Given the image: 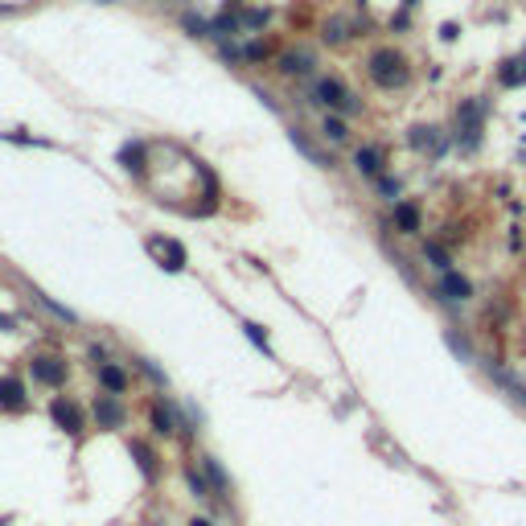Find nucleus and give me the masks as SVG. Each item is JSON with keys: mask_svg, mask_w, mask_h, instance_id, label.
Returning a JSON list of instances; mask_svg holds the SVG:
<instances>
[{"mask_svg": "<svg viewBox=\"0 0 526 526\" xmlns=\"http://www.w3.org/2000/svg\"><path fill=\"white\" fill-rule=\"evenodd\" d=\"M366 74H370V83L383 90H394L403 87L407 79H411V66H407V58L391 49V45H383V49H374L370 58H366Z\"/></svg>", "mask_w": 526, "mask_h": 526, "instance_id": "obj_1", "label": "nucleus"}, {"mask_svg": "<svg viewBox=\"0 0 526 526\" xmlns=\"http://www.w3.org/2000/svg\"><path fill=\"white\" fill-rule=\"evenodd\" d=\"M485 111H489L485 99H465V103L456 107V148H461V152H477V148H481Z\"/></svg>", "mask_w": 526, "mask_h": 526, "instance_id": "obj_2", "label": "nucleus"}, {"mask_svg": "<svg viewBox=\"0 0 526 526\" xmlns=\"http://www.w3.org/2000/svg\"><path fill=\"white\" fill-rule=\"evenodd\" d=\"M312 99L325 103V107L337 111V115H358V111H362V99H358L346 83H337V79H317V83H312Z\"/></svg>", "mask_w": 526, "mask_h": 526, "instance_id": "obj_3", "label": "nucleus"}, {"mask_svg": "<svg viewBox=\"0 0 526 526\" xmlns=\"http://www.w3.org/2000/svg\"><path fill=\"white\" fill-rule=\"evenodd\" d=\"M95 424H99L103 432H115V428H124V424H128V411H124V403H120L115 394H99V399H95Z\"/></svg>", "mask_w": 526, "mask_h": 526, "instance_id": "obj_4", "label": "nucleus"}, {"mask_svg": "<svg viewBox=\"0 0 526 526\" xmlns=\"http://www.w3.org/2000/svg\"><path fill=\"white\" fill-rule=\"evenodd\" d=\"M49 415H54V424H58L62 432H70V436H79V432H83V407H79L74 399L58 394V399L49 403Z\"/></svg>", "mask_w": 526, "mask_h": 526, "instance_id": "obj_5", "label": "nucleus"}, {"mask_svg": "<svg viewBox=\"0 0 526 526\" xmlns=\"http://www.w3.org/2000/svg\"><path fill=\"white\" fill-rule=\"evenodd\" d=\"M407 144L415 148V152H432V157H444V148H448V136L440 128H411L407 132Z\"/></svg>", "mask_w": 526, "mask_h": 526, "instance_id": "obj_6", "label": "nucleus"}, {"mask_svg": "<svg viewBox=\"0 0 526 526\" xmlns=\"http://www.w3.org/2000/svg\"><path fill=\"white\" fill-rule=\"evenodd\" d=\"M473 296V284L461 276V271H440V284H436V301H469Z\"/></svg>", "mask_w": 526, "mask_h": 526, "instance_id": "obj_7", "label": "nucleus"}, {"mask_svg": "<svg viewBox=\"0 0 526 526\" xmlns=\"http://www.w3.org/2000/svg\"><path fill=\"white\" fill-rule=\"evenodd\" d=\"M66 362L62 358H54V353H42V358H33V378L45 383V387H62L66 383Z\"/></svg>", "mask_w": 526, "mask_h": 526, "instance_id": "obj_8", "label": "nucleus"}, {"mask_svg": "<svg viewBox=\"0 0 526 526\" xmlns=\"http://www.w3.org/2000/svg\"><path fill=\"white\" fill-rule=\"evenodd\" d=\"M148 251H157V260H161V267L165 271H181L185 267V247L177 243V239H148Z\"/></svg>", "mask_w": 526, "mask_h": 526, "instance_id": "obj_9", "label": "nucleus"}, {"mask_svg": "<svg viewBox=\"0 0 526 526\" xmlns=\"http://www.w3.org/2000/svg\"><path fill=\"white\" fill-rule=\"evenodd\" d=\"M394 230L399 234H420L424 230V214L415 202H394Z\"/></svg>", "mask_w": 526, "mask_h": 526, "instance_id": "obj_10", "label": "nucleus"}, {"mask_svg": "<svg viewBox=\"0 0 526 526\" xmlns=\"http://www.w3.org/2000/svg\"><path fill=\"white\" fill-rule=\"evenodd\" d=\"M353 169L362 177H383V148H374V144L353 148Z\"/></svg>", "mask_w": 526, "mask_h": 526, "instance_id": "obj_11", "label": "nucleus"}, {"mask_svg": "<svg viewBox=\"0 0 526 526\" xmlns=\"http://www.w3.org/2000/svg\"><path fill=\"white\" fill-rule=\"evenodd\" d=\"M25 407V383L17 374H4L0 378V411H21Z\"/></svg>", "mask_w": 526, "mask_h": 526, "instance_id": "obj_12", "label": "nucleus"}, {"mask_svg": "<svg viewBox=\"0 0 526 526\" xmlns=\"http://www.w3.org/2000/svg\"><path fill=\"white\" fill-rule=\"evenodd\" d=\"M152 428H157V436H173L177 428H181V420H177V411H173L169 399H157V403H152Z\"/></svg>", "mask_w": 526, "mask_h": 526, "instance_id": "obj_13", "label": "nucleus"}, {"mask_svg": "<svg viewBox=\"0 0 526 526\" xmlns=\"http://www.w3.org/2000/svg\"><path fill=\"white\" fill-rule=\"evenodd\" d=\"M280 74H288V79H305V74H312V54H305V49H288V54H280Z\"/></svg>", "mask_w": 526, "mask_h": 526, "instance_id": "obj_14", "label": "nucleus"}, {"mask_svg": "<svg viewBox=\"0 0 526 526\" xmlns=\"http://www.w3.org/2000/svg\"><path fill=\"white\" fill-rule=\"evenodd\" d=\"M120 165H124L132 177H144V165H148V148H144L140 140H128V144L120 148Z\"/></svg>", "mask_w": 526, "mask_h": 526, "instance_id": "obj_15", "label": "nucleus"}, {"mask_svg": "<svg viewBox=\"0 0 526 526\" xmlns=\"http://www.w3.org/2000/svg\"><path fill=\"white\" fill-rule=\"evenodd\" d=\"M99 383H103V391L107 394H124L128 391V374H124L120 366H111V362L99 366Z\"/></svg>", "mask_w": 526, "mask_h": 526, "instance_id": "obj_16", "label": "nucleus"}, {"mask_svg": "<svg viewBox=\"0 0 526 526\" xmlns=\"http://www.w3.org/2000/svg\"><path fill=\"white\" fill-rule=\"evenodd\" d=\"M497 83H502V87H523L526 83V58H510V62H502Z\"/></svg>", "mask_w": 526, "mask_h": 526, "instance_id": "obj_17", "label": "nucleus"}, {"mask_svg": "<svg viewBox=\"0 0 526 526\" xmlns=\"http://www.w3.org/2000/svg\"><path fill=\"white\" fill-rule=\"evenodd\" d=\"M202 469H206V477H210V489H214V497H226L230 493V477L222 473V465L214 456H202Z\"/></svg>", "mask_w": 526, "mask_h": 526, "instance_id": "obj_18", "label": "nucleus"}, {"mask_svg": "<svg viewBox=\"0 0 526 526\" xmlns=\"http://www.w3.org/2000/svg\"><path fill=\"white\" fill-rule=\"evenodd\" d=\"M321 136L333 140V144H346V140H350V128H346V120H342L337 111H325V120H321Z\"/></svg>", "mask_w": 526, "mask_h": 526, "instance_id": "obj_19", "label": "nucleus"}, {"mask_svg": "<svg viewBox=\"0 0 526 526\" xmlns=\"http://www.w3.org/2000/svg\"><path fill=\"white\" fill-rule=\"evenodd\" d=\"M288 136H292V144H296V148L305 152V157L312 161V165H321V169H333V161H325V157H321V148H317V144H312V140H308V136H305L301 128H292Z\"/></svg>", "mask_w": 526, "mask_h": 526, "instance_id": "obj_20", "label": "nucleus"}, {"mask_svg": "<svg viewBox=\"0 0 526 526\" xmlns=\"http://www.w3.org/2000/svg\"><path fill=\"white\" fill-rule=\"evenodd\" d=\"M132 456H136V465H140V473H144V477H157V452H152L148 444L132 440Z\"/></svg>", "mask_w": 526, "mask_h": 526, "instance_id": "obj_21", "label": "nucleus"}, {"mask_svg": "<svg viewBox=\"0 0 526 526\" xmlns=\"http://www.w3.org/2000/svg\"><path fill=\"white\" fill-rule=\"evenodd\" d=\"M239 21H243V33H255V29H263V25L271 21V13H267V8H243Z\"/></svg>", "mask_w": 526, "mask_h": 526, "instance_id": "obj_22", "label": "nucleus"}, {"mask_svg": "<svg viewBox=\"0 0 526 526\" xmlns=\"http://www.w3.org/2000/svg\"><path fill=\"white\" fill-rule=\"evenodd\" d=\"M33 296H38V305H42L45 312H54V317H58V321H66V325H74V321H79V317H74V312H70V308H66V305H58V301H54V296H45V292H33Z\"/></svg>", "mask_w": 526, "mask_h": 526, "instance_id": "obj_23", "label": "nucleus"}, {"mask_svg": "<svg viewBox=\"0 0 526 526\" xmlns=\"http://www.w3.org/2000/svg\"><path fill=\"white\" fill-rule=\"evenodd\" d=\"M424 260L432 263L436 271H448V267H452V260H448V251H444L440 243H424Z\"/></svg>", "mask_w": 526, "mask_h": 526, "instance_id": "obj_24", "label": "nucleus"}, {"mask_svg": "<svg viewBox=\"0 0 526 526\" xmlns=\"http://www.w3.org/2000/svg\"><path fill=\"white\" fill-rule=\"evenodd\" d=\"M329 45H342L346 38H350V25L346 21H325V33H321Z\"/></svg>", "mask_w": 526, "mask_h": 526, "instance_id": "obj_25", "label": "nucleus"}, {"mask_svg": "<svg viewBox=\"0 0 526 526\" xmlns=\"http://www.w3.org/2000/svg\"><path fill=\"white\" fill-rule=\"evenodd\" d=\"M243 333H247V342H251V346H260V350L267 353V329H263V325L247 321V325H243Z\"/></svg>", "mask_w": 526, "mask_h": 526, "instance_id": "obj_26", "label": "nucleus"}, {"mask_svg": "<svg viewBox=\"0 0 526 526\" xmlns=\"http://www.w3.org/2000/svg\"><path fill=\"white\" fill-rule=\"evenodd\" d=\"M267 54H271V42H260V38H255V42H247V49H243V58H247V62H263Z\"/></svg>", "mask_w": 526, "mask_h": 526, "instance_id": "obj_27", "label": "nucleus"}, {"mask_svg": "<svg viewBox=\"0 0 526 526\" xmlns=\"http://www.w3.org/2000/svg\"><path fill=\"white\" fill-rule=\"evenodd\" d=\"M185 477H189V489H193V493H198V497H214V489H210V481H206V477H202V473H198V469H189V473H185Z\"/></svg>", "mask_w": 526, "mask_h": 526, "instance_id": "obj_28", "label": "nucleus"}, {"mask_svg": "<svg viewBox=\"0 0 526 526\" xmlns=\"http://www.w3.org/2000/svg\"><path fill=\"white\" fill-rule=\"evenodd\" d=\"M185 29H189L193 38H214V29H210V21H202V17H193V13L185 17Z\"/></svg>", "mask_w": 526, "mask_h": 526, "instance_id": "obj_29", "label": "nucleus"}, {"mask_svg": "<svg viewBox=\"0 0 526 526\" xmlns=\"http://www.w3.org/2000/svg\"><path fill=\"white\" fill-rule=\"evenodd\" d=\"M136 366H140V370H144V374H148L157 387H165V370H161L157 362H148V358H136Z\"/></svg>", "mask_w": 526, "mask_h": 526, "instance_id": "obj_30", "label": "nucleus"}, {"mask_svg": "<svg viewBox=\"0 0 526 526\" xmlns=\"http://www.w3.org/2000/svg\"><path fill=\"white\" fill-rule=\"evenodd\" d=\"M374 185H378V193H383V198H391V202L399 198V177L383 173V177H374Z\"/></svg>", "mask_w": 526, "mask_h": 526, "instance_id": "obj_31", "label": "nucleus"}, {"mask_svg": "<svg viewBox=\"0 0 526 526\" xmlns=\"http://www.w3.org/2000/svg\"><path fill=\"white\" fill-rule=\"evenodd\" d=\"M448 346H452L456 353H465V358H473V350H469V342H465V337H456V333H448Z\"/></svg>", "mask_w": 526, "mask_h": 526, "instance_id": "obj_32", "label": "nucleus"}, {"mask_svg": "<svg viewBox=\"0 0 526 526\" xmlns=\"http://www.w3.org/2000/svg\"><path fill=\"white\" fill-rule=\"evenodd\" d=\"M440 38H444V42H456V38H461V29H456L452 21H444V25H440Z\"/></svg>", "mask_w": 526, "mask_h": 526, "instance_id": "obj_33", "label": "nucleus"}, {"mask_svg": "<svg viewBox=\"0 0 526 526\" xmlns=\"http://www.w3.org/2000/svg\"><path fill=\"white\" fill-rule=\"evenodd\" d=\"M407 25H411V17H407V8H403V13H394V17H391V29H407Z\"/></svg>", "mask_w": 526, "mask_h": 526, "instance_id": "obj_34", "label": "nucleus"}, {"mask_svg": "<svg viewBox=\"0 0 526 526\" xmlns=\"http://www.w3.org/2000/svg\"><path fill=\"white\" fill-rule=\"evenodd\" d=\"M189 526H214V523H210V518H193Z\"/></svg>", "mask_w": 526, "mask_h": 526, "instance_id": "obj_35", "label": "nucleus"}, {"mask_svg": "<svg viewBox=\"0 0 526 526\" xmlns=\"http://www.w3.org/2000/svg\"><path fill=\"white\" fill-rule=\"evenodd\" d=\"M415 4H420V0H403V8H415Z\"/></svg>", "mask_w": 526, "mask_h": 526, "instance_id": "obj_36", "label": "nucleus"}, {"mask_svg": "<svg viewBox=\"0 0 526 526\" xmlns=\"http://www.w3.org/2000/svg\"><path fill=\"white\" fill-rule=\"evenodd\" d=\"M8 13H13V8H8V4H4V8H0V17H8Z\"/></svg>", "mask_w": 526, "mask_h": 526, "instance_id": "obj_37", "label": "nucleus"}, {"mask_svg": "<svg viewBox=\"0 0 526 526\" xmlns=\"http://www.w3.org/2000/svg\"><path fill=\"white\" fill-rule=\"evenodd\" d=\"M103 4H107V0H103Z\"/></svg>", "mask_w": 526, "mask_h": 526, "instance_id": "obj_38", "label": "nucleus"}]
</instances>
